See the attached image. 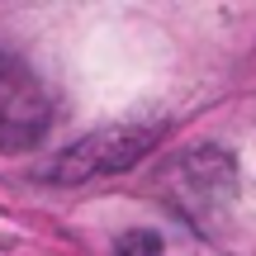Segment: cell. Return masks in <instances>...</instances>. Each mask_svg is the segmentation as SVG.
I'll use <instances>...</instances> for the list:
<instances>
[{
	"label": "cell",
	"instance_id": "obj_1",
	"mask_svg": "<svg viewBox=\"0 0 256 256\" xmlns=\"http://www.w3.org/2000/svg\"><path fill=\"white\" fill-rule=\"evenodd\" d=\"M48 114H52V104H48L38 76L14 52L0 48V147H10V152L34 147L48 128Z\"/></svg>",
	"mask_w": 256,
	"mask_h": 256
},
{
	"label": "cell",
	"instance_id": "obj_2",
	"mask_svg": "<svg viewBox=\"0 0 256 256\" xmlns=\"http://www.w3.org/2000/svg\"><path fill=\"white\" fill-rule=\"evenodd\" d=\"M152 142V133H100L86 138L66 152V166L57 176H90V171H114V166H128L142 156V147Z\"/></svg>",
	"mask_w": 256,
	"mask_h": 256
}]
</instances>
